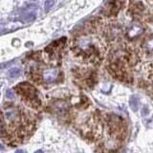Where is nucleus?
<instances>
[{
    "label": "nucleus",
    "mask_w": 153,
    "mask_h": 153,
    "mask_svg": "<svg viewBox=\"0 0 153 153\" xmlns=\"http://www.w3.org/2000/svg\"><path fill=\"white\" fill-rule=\"evenodd\" d=\"M59 76V71L57 69H49L43 73V79L48 83L56 81Z\"/></svg>",
    "instance_id": "nucleus-2"
},
{
    "label": "nucleus",
    "mask_w": 153,
    "mask_h": 153,
    "mask_svg": "<svg viewBox=\"0 0 153 153\" xmlns=\"http://www.w3.org/2000/svg\"><path fill=\"white\" fill-rule=\"evenodd\" d=\"M129 104H130V107L132 108L133 111H137L138 106H139V101H138V99L135 96H132L130 98Z\"/></svg>",
    "instance_id": "nucleus-3"
},
{
    "label": "nucleus",
    "mask_w": 153,
    "mask_h": 153,
    "mask_svg": "<svg viewBox=\"0 0 153 153\" xmlns=\"http://www.w3.org/2000/svg\"><path fill=\"white\" fill-rule=\"evenodd\" d=\"M35 18V13H29L27 14H25L22 17L20 18L21 21H23V22H29V21H32L34 20Z\"/></svg>",
    "instance_id": "nucleus-5"
},
{
    "label": "nucleus",
    "mask_w": 153,
    "mask_h": 153,
    "mask_svg": "<svg viewBox=\"0 0 153 153\" xmlns=\"http://www.w3.org/2000/svg\"><path fill=\"white\" fill-rule=\"evenodd\" d=\"M55 5V0H46L45 2V10L49 11Z\"/></svg>",
    "instance_id": "nucleus-6"
},
{
    "label": "nucleus",
    "mask_w": 153,
    "mask_h": 153,
    "mask_svg": "<svg viewBox=\"0 0 153 153\" xmlns=\"http://www.w3.org/2000/svg\"><path fill=\"white\" fill-rule=\"evenodd\" d=\"M16 89L28 104H30L34 107H38L40 105V101H39L38 91L33 85L29 84L27 82L19 83Z\"/></svg>",
    "instance_id": "nucleus-1"
},
{
    "label": "nucleus",
    "mask_w": 153,
    "mask_h": 153,
    "mask_svg": "<svg viewBox=\"0 0 153 153\" xmlns=\"http://www.w3.org/2000/svg\"><path fill=\"white\" fill-rule=\"evenodd\" d=\"M21 74H22V71H21V69H19V68H13L9 71V76L12 79L18 78Z\"/></svg>",
    "instance_id": "nucleus-4"
},
{
    "label": "nucleus",
    "mask_w": 153,
    "mask_h": 153,
    "mask_svg": "<svg viewBox=\"0 0 153 153\" xmlns=\"http://www.w3.org/2000/svg\"><path fill=\"white\" fill-rule=\"evenodd\" d=\"M6 97L8 98L9 100H13L14 99V93L13 92V91L8 90L7 91V93H6Z\"/></svg>",
    "instance_id": "nucleus-7"
}]
</instances>
